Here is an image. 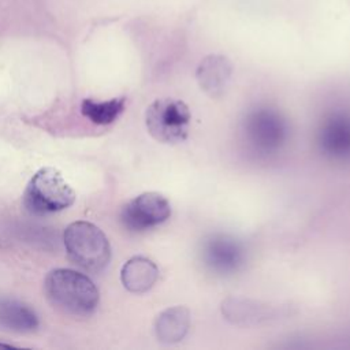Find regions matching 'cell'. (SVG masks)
Listing matches in <instances>:
<instances>
[{"label": "cell", "mask_w": 350, "mask_h": 350, "mask_svg": "<svg viewBox=\"0 0 350 350\" xmlns=\"http://www.w3.org/2000/svg\"><path fill=\"white\" fill-rule=\"evenodd\" d=\"M48 299L72 316H89L98 305V290L83 273L68 268L51 271L44 282Z\"/></svg>", "instance_id": "1"}, {"label": "cell", "mask_w": 350, "mask_h": 350, "mask_svg": "<svg viewBox=\"0 0 350 350\" xmlns=\"http://www.w3.org/2000/svg\"><path fill=\"white\" fill-rule=\"evenodd\" d=\"M64 246L68 257L90 272L103 271L111 260V245L105 234L93 223L78 220L64 230Z\"/></svg>", "instance_id": "2"}, {"label": "cell", "mask_w": 350, "mask_h": 350, "mask_svg": "<svg viewBox=\"0 0 350 350\" xmlns=\"http://www.w3.org/2000/svg\"><path fill=\"white\" fill-rule=\"evenodd\" d=\"M75 201V191L66 182L59 170L40 168L29 180L23 193L25 208L34 215L63 211Z\"/></svg>", "instance_id": "3"}, {"label": "cell", "mask_w": 350, "mask_h": 350, "mask_svg": "<svg viewBox=\"0 0 350 350\" xmlns=\"http://www.w3.org/2000/svg\"><path fill=\"white\" fill-rule=\"evenodd\" d=\"M190 120L189 107L182 100L171 97L154 100L145 113L149 134L163 144H176L186 139Z\"/></svg>", "instance_id": "4"}, {"label": "cell", "mask_w": 350, "mask_h": 350, "mask_svg": "<svg viewBox=\"0 0 350 350\" xmlns=\"http://www.w3.org/2000/svg\"><path fill=\"white\" fill-rule=\"evenodd\" d=\"M171 216V204L160 193L146 191L130 200L120 211V221L130 231H145Z\"/></svg>", "instance_id": "5"}, {"label": "cell", "mask_w": 350, "mask_h": 350, "mask_svg": "<svg viewBox=\"0 0 350 350\" xmlns=\"http://www.w3.org/2000/svg\"><path fill=\"white\" fill-rule=\"evenodd\" d=\"M246 134L250 142L264 152L278 149L286 138V124L271 109H258L246 120Z\"/></svg>", "instance_id": "6"}, {"label": "cell", "mask_w": 350, "mask_h": 350, "mask_svg": "<svg viewBox=\"0 0 350 350\" xmlns=\"http://www.w3.org/2000/svg\"><path fill=\"white\" fill-rule=\"evenodd\" d=\"M202 258L213 271L230 273L237 271L242 264L243 249L231 237L212 235L204 242Z\"/></svg>", "instance_id": "7"}, {"label": "cell", "mask_w": 350, "mask_h": 350, "mask_svg": "<svg viewBox=\"0 0 350 350\" xmlns=\"http://www.w3.org/2000/svg\"><path fill=\"white\" fill-rule=\"evenodd\" d=\"M321 149L336 159L350 156V116L346 113L331 115L319 131Z\"/></svg>", "instance_id": "8"}, {"label": "cell", "mask_w": 350, "mask_h": 350, "mask_svg": "<svg viewBox=\"0 0 350 350\" xmlns=\"http://www.w3.org/2000/svg\"><path fill=\"white\" fill-rule=\"evenodd\" d=\"M231 63L220 55L206 56L198 66L196 77L201 89L211 97H221L231 78Z\"/></svg>", "instance_id": "9"}, {"label": "cell", "mask_w": 350, "mask_h": 350, "mask_svg": "<svg viewBox=\"0 0 350 350\" xmlns=\"http://www.w3.org/2000/svg\"><path fill=\"white\" fill-rule=\"evenodd\" d=\"M159 279L157 265L144 257L135 256L124 262L120 271V280L126 290L135 294L149 291Z\"/></svg>", "instance_id": "10"}, {"label": "cell", "mask_w": 350, "mask_h": 350, "mask_svg": "<svg viewBox=\"0 0 350 350\" xmlns=\"http://www.w3.org/2000/svg\"><path fill=\"white\" fill-rule=\"evenodd\" d=\"M190 327V312L186 306H171L154 320L156 338L167 345L180 342Z\"/></svg>", "instance_id": "11"}, {"label": "cell", "mask_w": 350, "mask_h": 350, "mask_svg": "<svg viewBox=\"0 0 350 350\" xmlns=\"http://www.w3.org/2000/svg\"><path fill=\"white\" fill-rule=\"evenodd\" d=\"M0 327L15 332H30L38 327V317L27 305L0 297Z\"/></svg>", "instance_id": "12"}, {"label": "cell", "mask_w": 350, "mask_h": 350, "mask_svg": "<svg viewBox=\"0 0 350 350\" xmlns=\"http://www.w3.org/2000/svg\"><path fill=\"white\" fill-rule=\"evenodd\" d=\"M126 107V97H115L105 101L85 98L81 103V112L92 123L105 126L115 122Z\"/></svg>", "instance_id": "13"}, {"label": "cell", "mask_w": 350, "mask_h": 350, "mask_svg": "<svg viewBox=\"0 0 350 350\" xmlns=\"http://www.w3.org/2000/svg\"><path fill=\"white\" fill-rule=\"evenodd\" d=\"M223 314L232 323L239 324L242 320H252L256 317H264V313L256 305H249L247 301L227 299L223 302Z\"/></svg>", "instance_id": "14"}]
</instances>
